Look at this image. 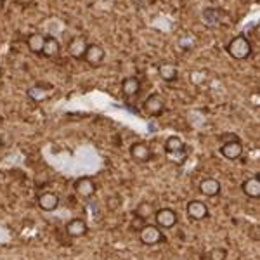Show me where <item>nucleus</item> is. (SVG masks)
Masks as SVG:
<instances>
[{
	"instance_id": "1",
	"label": "nucleus",
	"mask_w": 260,
	"mask_h": 260,
	"mask_svg": "<svg viewBox=\"0 0 260 260\" xmlns=\"http://www.w3.org/2000/svg\"><path fill=\"white\" fill-rule=\"evenodd\" d=\"M228 52H229L231 57H234V59H238V61L248 59L250 54H251V44H250V40L246 39V37H243V35L236 37V39H233V40L229 42Z\"/></svg>"
},
{
	"instance_id": "2",
	"label": "nucleus",
	"mask_w": 260,
	"mask_h": 260,
	"mask_svg": "<svg viewBox=\"0 0 260 260\" xmlns=\"http://www.w3.org/2000/svg\"><path fill=\"white\" fill-rule=\"evenodd\" d=\"M139 240L148 246L158 245V243L165 241V236L161 234L160 228L156 225H151V224H144V228L139 231Z\"/></svg>"
},
{
	"instance_id": "3",
	"label": "nucleus",
	"mask_w": 260,
	"mask_h": 260,
	"mask_svg": "<svg viewBox=\"0 0 260 260\" xmlns=\"http://www.w3.org/2000/svg\"><path fill=\"white\" fill-rule=\"evenodd\" d=\"M165 98H163L161 94H158V92H154V94H151L148 99L144 101V113L149 116H158L161 115L163 110H165Z\"/></svg>"
},
{
	"instance_id": "4",
	"label": "nucleus",
	"mask_w": 260,
	"mask_h": 260,
	"mask_svg": "<svg viewBox=\"0 0 260 260\" xmlns=\"http://www.w3.org/2000/svg\"><path fill=\"white\" fill-rule=\"evenodd\" d=\"M154 220H156V228L172 229L177 224V213L172 208H161V210L154 212Z\"/></svg>"
},
{
	"instance_id": "5",
	"label": "nucleus",
	"mask_w": 260,
	"mask_h": 260,
	"mask_svg": "<svg viewBox=\"0 0 260 260\" xmlns=\"http://www.w3.org/2000/svg\"><path fill=\"white\" fill-rule=\"evenodd\" d=\"M104 57H106V52H104V49L101 47V45H98V44H92V45L87 47L83 59H85L87 64L92 66V68H99V66L104 62Z\"/></svg>"
},
{
	"instance_id": "6",
	"label": "nucleus",
	"mask_w": 260,
	"mask_h": 260,
	"mask_svg": "<svg viewBox=\"0 0 260 260\" xmlns=\"http://www.w3.org/2000/svg\"><path fill=\"white\" fill-rule=\"evenodd\" d=\"M87 47H89L87 39L83 35H78V37H75V39H71V42L68 44V54L73 59H83Z\"/></svg>"
},
{
	"instance_id": "7",
	"label": "nucleus",
	"mask_w": 260,
	"mask_h": 260,
	"mask_svg": "<svg viewBox=\"0 0 260 260\" xmlns=\"http://www.w3.org/2000/svg\"><path fill=\"white\" fill-rule=\"evenodd\" d=\"M130 156L136 161L144 163L153 158V151H151V148L146 142H136V144H132V148H130Z\"/></svg>"
},
{
	"instance_id": "8",
	"label": "nucleus",
	"mask_w": 260,
	"mask_h": 260,
	"mask_svg": "<svg viewBox=\"0 0 260 260\" xmlns=\"http://www.w3.org/2000/svg\"><path fill=\"white\" fill-rule=\"evenodd\" d=\"M95 189H98V186H95V182L90 177H80L75 182V192L78 196H82V198H90L95 192Z\"/></svg>"
},
{
	"instance_id": "9",
	"label": "nucleus",
	"mask_w": 260,
	"mask_h": 260,
	"mask_svg": "<svg viewBox=\"0 0 260 260\" xmlns=\"http://www.w3.org/2000/svg\"><path fill=\"white\" fill-rule=\"evenodd\" d=\"M220 153L228 160H238L243 154V146L240 141H228L220 146Z\"/></svg>"
},
{
	"instance_id": "10",
	"label": "nucleus",
	"mask_w": 260,
	"mask_h": 260,
	"mask_svg": "<svg viewBox=\"0 0 260 260\" xmlns=\"http://www.w3.org/2000/svg\"><path fill=\"white\" fill-rule=\"evenodd\" d=\"M186 210H187V215H189L192 220H203V219H207V217H208L207 205H205L203 201H198V200L189 201Z\"/></svg>"
},
{
	"instance_id": "11",
	"label": "nucleus",
	"mask_w": 260,
	"mask_h": 260,
	"mask_svg": "<svg viewBox=\"0 0 260 260\" xmlns=\"http://www.w3.org/2000/svg\"><path fill=\"white\" fill-rule=\"evenodd\" d=\"M39 207L45 212H52L59 207V196L56 192H44L39 196Z\"/></svg>"
},
{
	"instance_id": "12",
	"label": "nucleus",
	"mask_w": 260,
	"mask_h": 260,
	"mask_svg": "<svg viewBox=\"0 0 260 260\" xmlns=\"http://www.w3.org/2000/svg\"><path fill=\"white\" fill-rule=\"evenodd\" d=\"M87 231H89V228H87V222L83 219H73L68 222V225H66V233H68L71 238L85 236Z\"/></svg>"
},
{
	"instance_id": "13",
	"label": "nucleus",
	"mask_w": 260,
	"mask_h": 260,
	"mask_svg": "<svg viewBox=\"0 0 260 260\" xmlns=\"http://www.w3.org/2000/svg\"><path fill=\"white\" fill-rule=\"evenodd\" d=\"M121 92H123L125 98H134L141 92V82L136 77H127L121 82Z\"/></svg>"
},
{
	"instance_id": "14",
	"label": "nucleus",
	"mask_w": 260,
	"mask_h": 260,
	"mask_svg": "<svg viewBox=\"0 0 260 260\" xmlns=\"http://www.w3.org/2000/svg\"><path fill=\"white\" fill-rule=\"evenodd\" d=\"M200 192L205 196H217L220 192V182L217 179H203L200 182Z\"/></svg>"
},
{
	"instance_id": "15",
	"label": "nucleus",
	"mask_w": 260,
	"mask_h": 260,
	"mask_svg": "<svg viewBox=\"0 0 260 260\" xmlns=\"http://www.w3.org/2000/svg\"><path fill=\"white\" fill-rule=\"evenodd\" d=\"M158 75H160L161 80L174 82V80H177L179 70H177V66L172 64V62H163V64L158 66Z\"/></svg>"
},
{
	"instance_id": "16",
	"label": "nucleus",
	"mask_w": 260,
	"mask_h": 260,
	"mask_svg": "<svg viewBox=\"0 0 260 260\" xmlns=\"http://www.w3.org/2000/svg\"><path fill=\"white\" fill-rule=\"evenodd\" d=\"M61 52V45L59 42H57L54 37H45V44H44V49H42V54H44L45 57H57Z\"/></svg>"
},
{
	"instance_id": "17",
	"label": "nucleus",
	"mask_w": 260,
	"mask_h": 260,
	"mask_svg": "<svg viewBox=\"0 0 260 260\" xmlns=\"http://www.w3.org/2000/svg\"><path fill=\"white\" fill-rule=\"evenodd\" d=\"M243 192H245L248 198H258L260 196V179L258 177H251L248 180H245L241 186Z\"/></svg>"
},
{
	"instance_id": "18",
	"label": "nucleus",
	"mask_w": 260,
	"mask_h": 260,
	"mask_svg": "<svg viewBox=\"0 0 260 260\" xmlns=\"http://www.w3.org/2000/svg\"><path fill=\"white\" fill-rule=\"evenodd\" d=\"M186 149V144L182 142V139L177 136H170L169 139L165 141V153L167 154H174V153H182Z\"/></svg>"
},
{
	"instance_id": "19",
	"label": "nucleus",
	"mask_w": 260,
	"mask_h": 260,
	"mask_svg": "<svg viewBox=\"0 0 260 260\" xmlns=\"http://www.w3.org/2000/svg\"><path fill=\"white\" fill-rule=\"evenodd\" d=\"M44 44H45V37L42 35V33H31V35L28 37V40H26L28 49H30L33 54H42Z\"/></svg>"
},
{
	"instance_id": "20",
	"label": "nucleus",
	"mask_w": 260,
	"mask_h": 260,
	"mask_svg": "<svg viewBox=\"0 0 260 260\" xmlns=\"http://www.w3.org/2000/svg\"><path fill=\"white\" fill-rule=\"evenodd\" d=\"M154 212H156V208H154L153 203H149V201H141L136 208V217H139L142 220H148L151 215H154Z\"/></svg>"
},
{
	"instance_id": "21",
	"label": "nucleus",
	"mask_w": 260,
	"mask_h": 260,
	"mask_svg": "<svg viewBox=\"0 0 260 260\" xmlns=\"http://www.w3.org/2000/svg\"><path fill=\"white\" fill-rule=\"evenodd\" d=\"M219 18H220V11L219 9H207L203 12V21L207 24H210V26H217V24L220 23Z\"/></svg>"
},
{
	"instance_id": "22",
	"label": "nucleus",
	"mask_w": 260,
	"mask_h": 260,
	"mask_svg": "<svg viewBox=\"0 0 260 260\" xmlns=\"http://www.w3.org/2000/svg\"><path fill=\"white\" fill-rule=\"evenodd\" d=\"M169 156V161L175 163V165H182L187 158V151H182V153H174V154H167Z\"/></svg>"
},
{
	"instance_id": "23",
	"label": "nucleus",
	"mask_w": 260,
	"mask_h": 260,
	"mask_svg": "<svg viewBox=\"0 0 260 260\" xmlns=\"http://www.w3.org/2000/svg\"><path fill=\"white\" fill-rule=\"evenodd\" d=\"M210 255H212V260H225V250H222V248L212 250Z\"/></svg>"
},
{
	"instance_id": "24",
	"label": "nucleus",
	"mask_w": 260,
	"mask_h": 260,
	"mask_svg": "<svg viewBox=\"0 0 260 260\" xmlns=\"http://www.w3.org/2000/svg\"><path fill=\"white\" fill-rule=\"evenodd\" d=\"M144 224H146V220H142V219H139V217H136V219L132 220V229L141 231L142 228H144Z\"/></svg>"
},
{
	"instance_id": "25",
	"label": "nucleus",
	"mask_w": 260,
	"mask_h": 260,
	"mask_svg": "<svg viewBox=\"0 0 260 260\" xmlns=\"http://www.w3.org/2000/svg\"><path fill=\"white\" fill-rule=\"evenodd\" d=\"M137 2H139V6L142 7H151V6H154L156 0H137Z\"/></svg>"
},
{
	"instance_id": "26",
	"label": "nucleus",
	"mask_w": 260,
	"mask_h": 260,
	"mask_svg": "<svg viewBox=\"0 0 260 260\" xmlns=\"http://www.w3.org/2000/svg\"><path fill=\"white\" fill-rule=\"evenodd\" d=\"M35 2V0H18V4H21L23 7H28V6H31V4Z\"/></svg>"
},
{
	"instance_id": "27",
	"label": "nucleus",
	"mask_w": 260,
	"mask_h": 260,
	"mask_svg": "<svg viewBox=\"0 0 260 260\" xmlns=\"http://www.w3.org/2000/svg\"><path fill=\"white\" fill-rule=\"evenodd\" d=\"M4 9V0H0V11Z\"/></svg>"
}]
</instances>
